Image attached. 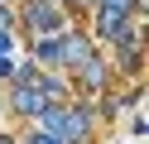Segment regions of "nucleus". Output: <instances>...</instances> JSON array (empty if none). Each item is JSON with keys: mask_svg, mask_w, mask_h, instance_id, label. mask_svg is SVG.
Segmentation results:
<instances>
[{"mask_svg": "<svg viewBox=\"0 0 149 144\" xmlns=\"http://www.w3.org/2000/svg\"><path fill=\"white\" fill-rule=\"evenodd\" d=\"M29 144H63V139H58V134H48V130H34V139H29Z\"/></svg>", "mask_w": 149, "mask_h": 144, "instance_id": "20e7f679", "label": "nucleus"}, {"mask_svg": "<svg viewBox=\"0 0 149 144\" xmlns=\"http://www.w3.org/2000/svg\"><path fill=\"white\" fill-rule=\"evenodd\" d=\"M29 24L39 29V34H58V29H63V15H58L53 0H34V5H29Z\"/></svg>", "mask_w": 149, "mask_h": 144, "instance_id": "f257e3e1", "label": "nucleus"}, {"mask_svg": "<svg viewBox=\"0 0 149 144\" xmlns=\"http://www.w3.org/2000/svg\"><path fill=\"white\" fill-rule=\"evenodd\" d=\"M34 53H39V63H58V38H39Z\"/></svg>", "mask_w": 149, "mask_h": 144, "instance_id": "7ed1b4c3", "label": "nucleus"}, {"mask_svg": "<svg viewBox=\"0 0 149 144\" xmlns=\"http://www.w3.org/2000/svg\"><path fill=\"white\" fill-rule=\"evenodd\" d=\"M130 0H101V10H125Z\"/></svg>", "mask_w": 149, "mask_h": 144, "instance_id": "39448f33", "label": "nucleus"}, {"mask_svg": "<svg viewBox=\"0 0 149 144\" xmlns=\"http://www.w3.org/2000/svg\"><path fill=\"white\" fill-rule=\"evenodd\" d=\"M0 144H15V139H10V134H0Z\"/></svg>", "mask_w": 149, "mask_h": 144, "instance_id": "0eeeda50", "label": "nucleus"}, {"mask_svg": "<svg viewBox=\"0 0 149 144\" xmlns=\"http://www.w3.org/2000/svg\"><path fill=\"white\" fill-rule=\"evenodd\" d=\"M87 125H91V115L82 111V106H77V111H63V130H58V139H63V144H82V139H87Z\"/></svg>", "mask_w": 149, "mask_h": 144, "instance_id": "f03ea898", "label": "nucleus"}, {"mask_svg": "<svg viewBox=\"0 0 149 144\" xmlns=\"http://www.w3.org/2000/svg\"><path fill=\"white\" fill-rule=\"evenodd\" d=\"M0 34H10V15H5V10H0Z\"/></svg>", "mask_w": 149, "mask_h": 144, "instance_id": "423d86ee", "label": "nucleus"}]
</instances>
